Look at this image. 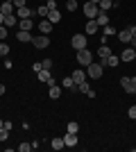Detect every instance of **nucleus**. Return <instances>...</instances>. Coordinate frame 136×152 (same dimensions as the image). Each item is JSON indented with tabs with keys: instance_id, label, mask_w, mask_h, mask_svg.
I'll use <instances>...</instances> for the list:
<instances>
[{
	"instance_id": "obj_24",
	"label": "nucleus",
	"mask_w": 136,
	"mask_h": 152,
	"mask_svg": "<svg viewBox=\"0 0 136 152\" xmlns=\"http://www.w3.org/2000/svg\"><path fill=\"white\" fill-rule=\"evenodd\" d=\"M118 39H120V43H129V41H132V34H129V30L118 32Z\"/></svg>"
},
{
	"instance_id": "obj_20",
	"label": "nucleus",
	"mask_w": 136,
	"mask_h": 152,
	"mask_svg": "<svg viewBox=\"0 0 136 152\" xmlns=\"http://www.w3.org/2000/svg\"><path fill=\"white\" fill-rule=\"evenodd\" d=\"M39 30H41V34H50V32H52V23L48 18L41 20V23H39Z\"/></svg>"
},
{
	"instance_id": "obj_30",
	"label": "nucleus",
	"mask_w": 136,
	"mask_h": 152,
	"mask_svg": "<svg viewBox=\"0 0 136 152\" xmlns=\"http://www.w3.org/2000/svg\"><path fill=\"white\" fill-rule=\"evenodd\" d=\"M5 55H9V45H7V43H0V57H5Z\"/></svg>"
},
{
	"instance_id": "obj_1",
	"label": "nucleus",
	"mask_w": 136,
	"mask_h": 152,
	"mask_svg": "<svg viewBox=\"0 0 136 152\" xmlns=\"http://www.w3.org/2000/svg\"><path fill=\"white\" fill-rule=\"evenodd\" d=\"M86 73H89L91 80H100V77H102V73H104L102 61H100V64H89V66H86Z\"/></svg>"
},
{
	"instance_id": "obj_15",
	"label": "nucleus",
	"mask_w": 136,
	"mask_h": 152,
	"mask_svg": "<svg viewBox=\"0 0 136 152\" xmlns=\"http://www.w3.org/2000/svg\"><path fill=\"white\" fill-rule=\"evenodd\" d=\"M95 23H97L100 27L109 25V16H107V12H100V14H97V16H95Z\"/></svg>"
},
{
	"instance_id": "obj_7",
	"label": "nucleus",
	"mask_w": 136,
	"mask_h": 152,
	"mask_svg": "<svg viewBox=\"0 0 136 152\" xmlns=\"http://www.w3.org/2000/svg\"><path fill=\"white\" fill-rule=\"evenodd\" d=\"M16 39H18V41H20V43H27V41H32V32H27V30H18V32H16Z\"/></svg>"
},
{
	"instance_id": "obj_21",
	"label": "nucleus",
	"mask_w": 136,
	"mask_h": 152,
	"mask_svg": "<svg viewBox=\"0 0 136 152\" xmlns=\"http://www.w3.org/2000/svg\"><path fill=\"white\" fill-rule=\"evenodd\" d=\"M118 61H120V57H116V55H109V57L104 59V66H109V68H116Z\"/></svg>"
},
{
	"instance_id": "obj_8",
	"label": "nucleus",
	"mask_w": 136,
	"mask_h": 152,
	"mask_svg": "<svg viewBox=\"0 0 136 152\" xmlns=\"http://www.w3.org/2000/svg\"><path fill=\"white\" fill-rule=\"evenodd\" d=\"M111 55V50H109V45L107 43H102L100 48H97V57H100V61H102V66H104V59Z\"/></svg>"
},
{
	"instance_id": "obj_26",
	"label": "nucleus",
	"mask_w": 136,
	"mask_h": 152,
	"mask_svg": "<svg viewBox=\"0 0 136 152\" xmlns=\"http://www.w3.org/2000/svg\"><path fill=\"white\" fill-rule=\"evenodd\" d=\"M50 145H52V150H64V139H52V143H50Z\"/></svg>"
},
{
	"instance_id": "obj_9",
	"label": "nucleus",
	"mask_w": 136,
	"mask_h": 152,
	"mask_svg": "<svg viewBox=\"0 0 136 152\" xmlns=\"http://www.w3.org/2000/svg\"><path fill=\"white\" fill-rule=\"evenodd\" d=\"M39 80H41V82H45V84H50V86L55 84V80H52V75H50V70H45V68L39 70Z\"/></svg>"
},
{
	"instance_id": "obj_19",
	"label": "nucleus",
	"mask_w": 136,
	"mask_h": 152,
	"mask_svg": "<svg viewBox=\"0 0 136 152\" xmlns=\"http://www.w3.org/2000/svg\"><path fill=\"white\" fill-rule=\"evenodd\" d=\"M0 14H5V16L14 14V2H0Z\"/></svg>"
},
{
	"instance_id": "obj_28",
	"label": "nucleus",
	"mask_w": 136,
	"mask_h": 152,
	"mask_svg": "<svg viewBox=\"0 0 136 152\" xmlns=\"http://www.w3.org/2000/svg\"><path fill=\"white\" fill-rule=\"evenodd\" d=\"M66 9H68V12H75V9H77V2H75V0H66Z\"/></svg>"
},
{
	"instance_id": "obj_17",
	"label": "nucleus",
	"mask_w": 136,
	"mask_h": 152,
	"mask_svg": "<svg viewBox=\"0 0 136 152\" xmlns=\"http://www.w3.org/2000/svg\"><path fill=\"white\" fill-rule=\"evenodd\" d=\"M45 18H48V20H50V23H52V25H55V23H59V20H61V14H59L57 9H50Z\"/></svg>"
},
{
	"instance_id": "obj_41",
	"label": "nucleus",
	"mask_w": 136,
	"mask_h": 152,
	"mask_svg": "<svg viewBox=\"0 0 136 152\" xmlns=\"http://www.w3.org/2000/svg\"><path fill=\"white\" fill-rule=\"evenodd\" d=\"M2 23H5V14H0V25H2Z\"/></svg>"
},
{
	"instance_id": "obj_11",
	"label": "nucleus",
	"mask_w": 136,
	"mask_h": 152,
	"mask_svg": "<svg viewBox=\"0 0 136 152\" xmlns=\"http://www.w3.org/2000/svg\"><path fill=\"white\" fill-rule=\"evenodd\" d=\"M120 86H123V89L127 91V93H136V86L132 84V80H129V77H123V80H120Z\"/></svg>"
},
{
	"instance_id": "obj_39",
	"label": "nucleus",
	"mask_w": 136,
	"mask_h": 152,
	"mask_svg": "<svg viewBox=\"0 0 136 152\" xmlns=\"http://www.w3.org/2000/svg\"><path fill=\"white\" fill-rule=\"evenodd\" d=\"M129 43H132V48L136 50V37H132V41H129Z\"/></svg>"
},
{
	"instance_id": "obj_6",
	"label": "nucleus",
	"mask_w": 136,
	"mask_h": 152,
	"mask_svg": "<svg viewBox=\"0 0 136 152\" xmlns=\"http://www.w3.org/2000/svg\"><path fill=\"white\" fill-rule=\"evenodd\" d=\"M32 14H36L34 12V9H30V7H18V9H16V16H18V18H30V16H32Z\"/></svg>"
},
{
	"instance_id": "obj_29",
	"label": "nucleus",
	"mask_w": 136,
	"mask_h": 152,
	"mask_svg": "<svg viewBox=\"0 0 136 152\" xmlns=\"http://www.w3.org/2000/svg\"><path fill=\"white\" fill-rule=\"evenodd\" d=\"M9 139V129L7 127H0V141H7Z\"/></svg>"
},
{
	"instance_id": "obj_42",
	"label": "nucleus",
	"mask_w": 136,
	"mask_h": 152,
	"mask_svg": "<svg viewBox=\"0 0 136 152\" xmlns=\"http://www.w3.org/2000/svg\"><path fill=\"white\" fill-rule=\"evenodd\" d=\"M129 80H132V84H134V86H136V75H134V77H129Z\"/></svg>"
},
{
	"instance_id": "obj_44",
	"label": "nucleus",
	"mask_w": 136,
	"mask_h": 152,
	"mask_svg": "<svg viewBox=\"0 0 136 152\" xmlns=\"http://www.w3.org/2000/svg\"><path fill=\"white\" fill-rule=\"evenodd\" d=\"M89 2H95V5H97V2H100V0H89Z\"/></svg>"
},
{
	"instance_id": "obj_10",
	"label": "nucleus",
	"mask_w": 136,
	"mask_h": 152,
	"mask_svg": "<svg viewBox=\"0 0 136 152\" xmlns=\"http://www.w3.org/2000/svg\"><path fill=\"white\" fill-rule=\"evenodd\" d=\"M64 145H68V148H75V145H77V134L66 132V136H64Z\"/></svg>"
},
{
	"instance_id": "obj_46",
	"label": "nucleus",
	"mask_w": 136,
	"mask_h": 152,
	"mask_svg": "<svg viewBox=\"0 0 136 152\" xmlns=\"http://www.w3.org/2000/svg\"><path fill=\"white\" fill-rule=\"evenodd\" d=\"M134 61H136V55H134Z\"/></svg>"
},
{
	"instance_id": "obj_25",
	"label": "nucleus",
	"mask_w": 136,
	"mask_h": 152,
	"mask_svg": "<svg viewBox=\"0 0 136 152\" xmlns=\"http://www.w3.org/2000/svg\"><path fill=\"white\" fill-rule=\"evenodd\" d=\"M97 7H100V12H107V9H111V7H113V0H100V2H97Z\"/></svg>"
},
{
	"instance_id": "obj_2",
	"label": "nucleus",
	"mask_w": 136,
	"mask_h": 152,
	"mask_svg": "<svg viewBox=\"0 0 136 152\" xmlns=\"http://www.w3.org/2000/svg\"><path fill=\"white\" fill-rule=\"evenodd\" d=\"M73 48H75V50H84V48H89V37H86V34H75V37H73Z\"/></svg>"
},
{
	"instance_id": "obj_37",
	"label": "nucleus",
	"mask_w": 136,
	"mask_h": 152,
	"mask_svg": "<svg viewBox=\"0 0 136 152\" xmlns=\"http://www.w3.org/2000/svg\"><path fill=\"white\" fill-rule=\"evenodd\" d=\"M25 2L27 0H14V7H16V9H18V7H25Z\"/></svg>"
},
{
	"instance_id": "obj_23",
	"label": "nucleus",
	"mask_w": 136,
	"mask_h": 152,
	"mask_svg": "<svg viewBox=\"0 0 136 152\" xmlns=\"http://www.w3.org/2000/svg\"><path fill=\"white\" fill-rule=\"evenodd\" d=\"M50 98H52V100H59V98H61V86L52 84V86H50Z\"/></svg>"
},
{
	"instance_id": "obj_31",
	"label": "nucleus",
	"mask_w": 136,
	"mask_h": 152,
	"mask_svg": "<svg viewBox=\"0 0 136 152\" xmlns=\"http://www.w3.org/2000/svg\"><path fill=\"white\" fill-rule=\"evenodd\" d=\"M18 150H20V152H30V150H32V143H20Z\"/></svg>"
},
{
	"instance_id": "obj_45",
	"label": "nucleus",
	"mask_w": 136,
	"mask_h": 152,
	"mask_svg": "<svg viewBox=\"0 0 136 152\" xmlns=\"http://www.w3.org/2000/svg\"><path fill=\"white\" fill-rule=\"evenodd\" d=\"M2 2H14V0H2Z\"/></svg>"
},
{
	"instance_id": "obj_27",
	"label": "nucleus",
	"mask_w": 136,
	"mask_h": 152,
	"mask_svg": "<svg viewBox=\"0 0 136 152\" xmlns=\"http://www.w3.org/2000/svg\"><path fill=\"white\" fill-rule=\"evenodd\" d=\"M68 132H71V134H77L79 132V125L75 121H71V123H68Z\"/></svg>"
},
{
	"instance_id": "obj_22",
	"label": "nucleus",
	"mask_w": 136,
	"mask_h": 152,
	"mask_svg": "<svg viewBox=\"0 0 136 152\" xmlns=\"http://www.w3.org/2000/svg\"><path fill=\"white\" fill-rule=\"evenodd\" d=\"M18 30L32 32V18H20V20H18Z\"/></svg>"
},
{
	"instance_id": "obj_3",
	"label": "nucleus",
	"mask_w": 136,
	"mask_h": 152,
	"mask_svg": "<svg viewBox=\"0 0 136 152\" xmlns=\"http://www.w3.org/2000/svg\"><path fill=\"white\" fill-rule=\"evenodd\" d=\"M77 61L82 64V66H89V64H93V55H91L89 48H84V50H77Z\"/></svg>"
},
{
	"instance_id": "obj_40",
	"label": "nucleus",
	"mask_w": 136,
	"mask_h": 152,
	"mask_svg": "<svg viewBox=\"0 0 136 152\" xmlns=\"http://www.w3.org/2000/svg\"><path fill=\"white\" fill-rule=\"evenodd\" d=\"M5 91H7V89H5V84H0V95H5Z\"/></svg>"
},
{
	"instance_id": "obj_14",
	"label": "nucleus",
	"mask_w": 136,
	"mask_h": 152,
	"mask_svg": "<svg viewBox=\"0 0 136 152\" xmlns=\"http://www.w3.org/2000/svg\"><path fill=\"white\" fill-rule=\"evenodd\" d=\"M134 55H136L134 48H125L123 55H120V59H123V61H134Z\"/></svg>"
},
{
	"instance_id": "obj_32",
	"label": "nucleus",
	"mask_w": 136,
	"mask_h": 152,
	"mask_svg": "<svg viewBox=\"0 0 136 152\" xmlns=\"http://www.w3.org/2000/svg\"><path fill=\"white\" fill-rule=\"evenodd\" d=\"M127 116H129L132 121H136V104H134V107H129V109H127Z\"/></svg>"
},
{
	"instance_id": "obj_13",
	"label": "nucleus",
	"mask_w": 136,
	"mask_h": 152,
	"mask_svg": "<svg viewBox=\"0 0 136 152\" xmlns=\"http://www.w3.org/2000/svg\"><path fill=\"white\" fill-rule=\"evenodd\" d=\"M97 27H100V25L95 23V18H89V20H86V34H91V37H93V34L97 32Z\"/></svg>"
},
{
	"instance_id": "obj_36",
	"label": "nucleus",
	"mask_w": 136,
	"mask_h": 152,
	"mask_svg": "<svg viewBox=\"0 0 136 152\" xmlns=\"http://www.w3.org/2000/svg\"><path fill=\"white\" fill-rule=\"evenodd\" d=\"M7 30H9V27H5V25H0V39H7Z\"/></svg>"
},
{
	"instance_id": "obj_33",
	"label": "nucleus",
	"mask_w": 136,
	"mask_h": 152,
	"mask_svg": "<svg viewBox=\"0 0 136 152\" xmlns=\"http://www.w3.org/2000/svg\"><path fill=\"white\" fill-rule=\"evenodd\" d=\"M111 34H116V30L111 25H104V37H111Z\"/></svg>"
},
{
	"instance_id": "obj_18",
	"label": "nucleus",
	"mask_w": 136,
	"mask_h": 152,
	"mask_svg": "<svg viewBox=\"0 0 136 152\" xmlns=\"http://www.w3.org/2000/svg\"><path fill=\"white\" fill-rule=\"evenodd\" d=\"M16 23H18V16H16V14H9V16H5V23H2V25L5 27H16Z\"/></svg>"
},
{
	"instance_id": "obj_4",
	"label": "nucleus",
	"mask_w": 136,
	"mask_h": 152,
	"mask_svg": "<svg viewBox=\"0 0 136 152\" xmlns=\"http://www.w3.org/2000/svg\"><path fill=\"white\" fill-rule=\"evenodd\" d=\"M97 14H100V7H97L95 2H86L84 5V16L86 18H95Z\"/></svg>"
},
{
	"instance_id": "obj_35",
	"label": "nucleus",
	"mask_w": 136,
	"mask_h": 152,
	"mask_svg": "<svg viewBox=\"0 0 136 152\" xmlns=\"http://www.w3.org/2000/svg\"><path fill=\"white\" fill-rule=\"evenodd\" d=\"M36 14H39V16H48V7H39Z\"/></svg>"
},
{
	"instance_id": "obj_43",
	"label": "nucleus",
	"mask_w": 136,
	"mask_h": 152,
	"mask_svg": "<svg viewBox=\"0 0 136 152\" xmlns=\"http://www.w3.org/2000/svg\"><path fill=\"white\" fill-rule=\"evenodd\" d=\"M2 125H5V121H2V118H0V127H2Z\"/></svg>"
},
{
	"instance_id": "obj_12",
	"label": "nucleus",
	"mask_w": 136,
	"mask_h": 152,
	"mask_svg": "<svg viewBox=\"0 0 136 152\" xmlns=\"http://www.w3.org/2000/svg\"><path fill=\"white\" fill-rule=\"evenodd\" d=\"M61 84H64V89H68V91H77V84H75V80H73L71 75H66Z\"/></svg>"
},
{
	"instance_id": "obj_34",
	"label": "nucleus",
	"mask_w": 136,
	"mask_h": 152,
	"mask_svg": "<svg viewBox=\"0 0 136 152\" xmlns=\"http://www.w3.org/2000/svg\"><path fill=\"white\" fill-rule=\"evenodd\" d=\"M41 66H43L45 70H50V68H52V61H50V59H43V61H41Z\"/></svg>"
},
{
	"instance_id": "obj_5",
	"label": "nucleus",
	"mask_w": 136,
	"mask_h": 152,
	"mask_svg": "<svg viewBox=\"0 0 136 152\" xmlns=\"http://www.w3.org/2000/svg\"><path fill=\"white\" fill-rule=\"evenodd\" d=\"M32 43H34V48L43 50V48H48V45H50V37H48V34H43V37H34Z\"/></svg>"
},
{
	"instance_id": "obj_16",
	"label": "nucleus",
	"mask_w": 136,
	"mask_h": 152,
	"mask_svg": "<svg viewBox=\"0 0 136 152\" xmlns=\"http://www.w3.org/2000/svg\"><path fill=\"white\" fill-rule=\"evenodd\" d=\"M73 80H75V84H82V82H86V73L84 70H73Z\"/></svg>"
},
{
	"instance_id": "obj_38",
	"label": "nucleus",
	"mask_w": 136,
	"mask_h": 152,
	"mask_svg": "<svg viewBox=\"0 0 136 152\" xmlns=\"http://www.w3.org/2000/svg\"><path fill=\"white\" fill-rule=\"evenodd\" d=\"M129 34H132V37H136V25H132V27H129Z\"/></svg>"
}]
</instances>
